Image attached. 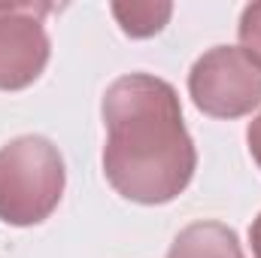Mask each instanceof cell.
Here are the masks:
<instances>
[{
    "label": "cell",
    "instance_id": "cell-1",
    "mask_svg": "<svg viewBox=\"0 0 261 258\" xmlns=\"http://www.w3.org/2000/svg\"><path fill=\"white\" fill-rule=\"evenodd\" d=\"M103 173L134 203H170L189 189L197 149L182 122L179 94L152 73L119 76L103 94Z\"/></svg>",
    "mask_w": 261,
    "mask_h": 258
},
{
    "label": "cell",
    "instance_id": "cell-2",
    "mask_svg": "<svg viewBox=\"0 0 261 258\" xmlns=\"http://www.w3.org/2000/svg\"><path fill=\"white\" fill-rule=\"evenodd\" d=\"M64 158L46 137L28 134L0 146V222L31 228L46 222L64 197Z\"/></svg>",
    "mask_w": 261,
    "mask_h": 258
},
{
    "label": "cell",
    "instance_id": "cell-3",
    "mask_svg": "<svg viewBox=\"0 0 261 258\" xmlns=\"http://www.w3.org/2000/svg\"><path fill=\"white\" fill-rule=\"evenodd\" d=\"M189 94L203 116H249L261 104V67L237 46H216L195 61L189 73Z\"/></svg>",
    "mask_w": 261,
    "mask_h": 258
},
{
    "label": "cell",
    "instance_id": "cell-4",
    "mask_svg": "<svg viewBox=\"0 0 261 258\" xmlns=\"http://www.w3.org/2000/svg\"><path fill=\"white\" fill-rule=\"evenodd\" d=\"M52 3H0V91H21L40 79L52 43L43 18Z\"/></svg>",
    "mask_w": 261,
    "mask_h": 258
},
{
    "label": "cell",
    "instance_id": "cell-5",
    "mask_svg": "<svg viewBox=\"0 0 261 258\" xmlns=\"http://www.w3.org/2000/svg\"><path fill=\"white\" fill-rule=\"evenodd\" d=\"M167 258H246L234 228L222 222H195L182 228Z\"/></svg>",
    "mask_w": 261,
    "mask_h": 258
},
{
    "label": "cell",
    "instance_id": "cell-6",
    "mask_svg": "<svg viewBox=\"0 0 261 258\" xmlns=\"http://www.w3.org/2000/svg\"><path fill=\"white\" fill-rule=\"evenodd\" d=\"M113 15L134 40L155 37L173 15L170 3H113Z\"/></svg>",
    "mask_w": 261,
    "mask_h": 258
},
{
    "label": "cell",
    "instance_id": "cell-7",
    "mask_svg": "<svg viewBox=\"0 0 261 258\" xmlns=\"http://www.w3.org/2000/svg\"><path fill=\"white\" fill-rule=\"evenodd\" d=\"M240 49L261 67V3H249L240 15Z\"/></svg>",
    "mask_w": 261,
    "mask_h": 258
},
{
    "label": "cell",
    "instance_id": "cell-8",
    "mask_svg": "<svg viewBox=\"0 0 261 258\" xmlns=\"http://www.w3.org/2000/svg\"><path fill=\"white\" fill-rule=\"evenodd\" d=\"M246 143H249V152H252L255 164L261 167V113L249 122V128H246Z\"/></svg>",
    "mask_w": 261,
    "mask_h": 258
},
{
    "label": "cell",
    "instance_id": "cell-9",
    "mask_svg": "<svg viewBox=\"0 0 261 258\" xmlns=\"http://www.w3.org/2000/svg\"><path fill=\"white\" fill-rule=\"evenodd\" d=\"M249 243H252V255L261 258V213L255 216V222L249 228Z\"/></svg>",
    "mask_w": 261,
    "mask_h": 258
}]
</instances>
